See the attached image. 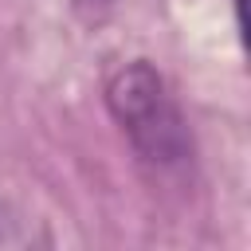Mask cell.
<instances>
[{
    "mask_svg": "<svg viewBox=\"0 0 251 251\" xmlns=\"http://www.w3.org/2000/svg\"><path fill=\"white\" fill-rule=\"evenodd\" d=\"M235 27L239 35H247V0H235Z\"/></svg>",
    "mask_w": 251,
    "mask_h": 251,
    "instance_id": "obj_2",
    "label": "cell"
},
{
    "mask_svg": "<svg viewBox=\"0 0 251 251\" xmlns=\"http://www.w3.org/2000/svg\"><path fill=\"white\" fill-rule=\"evenodd\" d=\"M106 106L149 169L180 173L192 161V133L153 63L133 59L118 67L106 82Z\"/></svg>",
    "mask_w": 251,
    "mask_h": 251,
    "instance_id": "obj_1",
    "label": "cell"
}]
</instances>
